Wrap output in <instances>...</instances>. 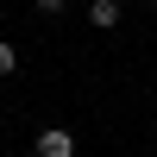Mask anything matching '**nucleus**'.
<instances>
[{
	"label": "nucleus",
	"instance_id": "f257e3e1",
	"mask_svg": "<svg viewBox=\"0 0 157 157\" xmlns=\"http://www.w3.org/2000/svg\"><path fill=\"white\" fill-rule=\"evenodd\" d=\"M32 145H38V157H75V132L69 126H44Z\"/></svg>",
	"mask_w": 157,
	"mask_h": 157
},
{
	"label": "nucleus",
	"instance_id": "f03ea898",
	"mask_svg": "<svg viewBox=\"0 0 157 157\" xmlns=\"http://www.w3.org/2000/svg\"><path fill=\"white\" fill-rule=\"evenodd\" d=\"M120 19H126V6H120V0H88V25H101V32H113Z\"/></svg>",
	"mask_w": 157,
	"mask_h": 157
},
{
	"label": "nucleus",
	"instance_id": "7ed1b4c3",
	"mask_svg": "<svg viewBox=\"0 0 157 157\" xmlns=\"http://www.w3.org/2000/svg\"><path fill=\"white\" fill-rule=\"evenodd\" d=\"M13 69H19V50H13V44H6V38H0V82H6V75H13Z\"/></svg>",
	"mask_w": 157,
	"mask_h": 157
},
{
	"label": "nucleus",
	"instance_id": "20e7f679",
	"mask_svg": "<svg viewBox=\"0 0 157 157\" xmlns=\"http://www.w3.org/2000/svg\"><path fill=\"white\" fill-rule=\"evenodd\" d=\"M63 6H69V0H38V13H44V19H63Z\"/></svg>",
	"mask_w": 157,
	"mask_h": 157
},
{
	"label": "nucleus",
	"instance_id": "39448f33",
	"mask_svg": "<svg viewBox=\"0 0 157 157\" xmlns=\"http://www.w3.org/2000/svg\"><path fill=\"white\" fill-rule=\"evenodd\" d=\"M151 6H157V0H151Z\"/></svg>",
	"mask_w": 157,
	"mask_h": 157
}]
</instances>
